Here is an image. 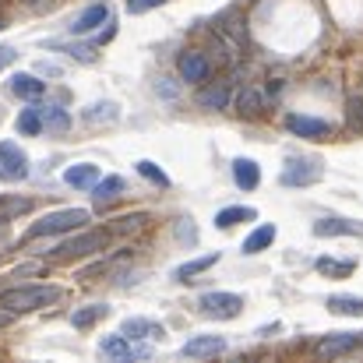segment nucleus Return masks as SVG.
Wrapping results in <instances>:
<instances>
[{"label": "nucleus", "instance_id": "obj_29", "mask_svg": "<svg viewBox=\"0 0 363 363\" xmlns=\"http://www.w3.org/2000/svg\"><path fill=\"white\" fill-rule=\"evenodd\" d=\"M353 261H332V257H321L318 261V272L321 275H339V279H346V275H353Z\"/></svg>", "mask_w": 363, "mask_h": 363}, {"label": "nucleus", "instance_id": "obj_40", "mask_svg": "<svg viewBox=\"0 0 363 363\" xmlns=\"http://www.w3.org/2000/svg\"><path fill=\"white\" fill-rule=\"evenodd\" d=\"M11 321H14V314H11V311H0V328H7Z\"/></svg>", "mask_w": 363, "mask_h": 363}, {"label": "nucleus", "instance_id": "obj_5", "mask_svg": "<svg viewBox=\"0 0 363 363\" xmlns=\"http://www.w3.org/2000/svg\"><path fill=\"white\" fill-rule=\"evenodd\" d=\"M198 307H201L205 318H219V321L226 318V321H230V318H237L243 311V300L237 293H205V296L198 300Z\"/></svg>", "mask_w": 363, "mask_h": 363}, {"label": "nucleus", "instance_id": "obj_30", "mask_svg": "<svg viewBox=\"0 0 363 363\" xmlns=\"http://www.w3.org/2000/svg\"><path fill=\"white\" fill-rule=\"evenodd\" d=\"M346 121H350V130H363V96H353L350 103H346Z\"/></svg>", "mask_w": 363, "mask_h": 363}, {"label": "nucleus", "instance_id": "obj_4", "mask_svg": "<svg viewBox=\"0 0 363 363\" xmlns=\"http://www.w3.org/2000/svg\"><path fill=\"white\" fill-rule=\"evenodd\" d=\"M321 177H325V169H321L318 159H289L279 180H282L286 187H311V184H318Z\"/></svg>", "mask_w": 363, "mask_h": 363}, {"label": "nucleus", "instance_id": "obj_42", "mask_svg": "<svg viewBox=\"0 0 363 363\" xmlns=\"http://www.w3.org/2000/svg\"><path fill=\"white\" fill-rule=\"evenodd\" d=\"M0 28H4V21H0Z\"/></svg>", "mask_w": 363, "mask_h": 363}, {"label": "nucleus", "instance_id": "obj_7", "mask_svg": "<svg viewBox=\"0 0 363 363\" xmlns=\"http://www.w3.org/2000/svg\"><path fill=\"white\" fill-rule=\"evenodd\" d=\"M110 243V233L106 230H89V233H82V237H74V240H67V243H60L57 247V254L60 257H85V254H96V250H103Z\"/></svg>", "mask_w": 363, "mask_h": 363}, {"label": "nucleus", "instance_id": "obj_32", "mask_svg": "<svg viewBox=\"0 0 363 363\" xmlns=\"http://www.w3.org/2000/svg\"><path fill=\"white\" fill-rule=\"evenodd\" d=\"M223 25H226V32H230L237 43H243V21H240V14H237V11H230L226 18H219V28H223Z\"/></svg>", "mask_w": 363, "mask_h": 363}, {"label": "nucleus", "instance_id": "obj_34", "mask_svg": "<svg viewBox=\"0 0 363 363\" xmlns=\"http://www.w3.org/2000/svg\"><path fill=\"white\" fill-rule=\"evenodd\" d=\"M159 4H166V0H127V11L130 14H145V11H152Z\"/></svg>", "mask_w": 363, "mask_h": 363}, {"label": "nucleus", "instance_id": "obj_13", "mask_svg": "<svg viewBox=\"0 0 363 363\" xmlns=\"http://www.w3.org/2000/svg\"><path fill=\"white\" fill-rule=\"evenodd\" d=\"M230 99H233V92H230V85H226V82L205 85V89L198 92V106H201V110H226V106H230Z\"/></svg>", "mask_w": 363, "mask_h": 363}, {"label": "nucleus", "instance_id": "obj_31", "mask_svg": "<svg viewBox=\"0 0 363 363\" xmlns=\"http://www.w3.org/2000/svg\"><path fill=\"white\" fill-rule=\"evenodd\" d=\"M138 173H141L145 180L159 184V187H169V177H166V173H162V169H159L155 162H148V159H141V162H138Z\"/></svg>", "mask_w": 363, "mask_h": 363}, {"label": "nucleus", "instance_id": "obj_37", "mask_svg": "<svg viewBox=\"0 0 363 363\" xmlns=\"http://www.w3.org/2000/svg\"><path fill=\"white\" fill-rule=\"evenodd\" d=\"M177 237H180V240H198V230H191V226H187V219H180V226H177Z\"/></svg>", "mask_w": 363, "mask_h": 363}, {"label": "nucleus", "instance_id": "obj_27", "mask_svg": "<svg viewBox=\"0 0 363 363\" xmlns=\"http://www.w3.org/2000/svg\"><path fill=\"white\" fill-rule=\"evenodd\" d=\"M261 106H264V96H261L257 89H243L240 96H237V110H240L243 117H250V113H261Z\"/></svg>", "mask_w": 363, "mask_h": 363}, {"label": "nucleus", "instance_id": "obj_26", "mask_svg": "<svg viewBox=\"0 0 363 363\" xmlns=\"http://www.w3.org/2000/svg\"><path fill=\"white\" fill-rule=\"evenodd\" d=\"M82 121H85V123H110V121H117V103H96V106H89V110L82 113Z\"/></svg>", "mask_w": 363, "mask_h": 363}, {"label": "nucleus", "instance_id": "obj_8", "mask_svg": "<svg viewBox=\"0 0 363 363\" xmlns=\"http://www.w3.org/2000/svg\"><path fill=\"white\" fill-rule=\"evenodd\" d=\"M28 173V159L14 141H0V180H21Z\"/></svg>", "mask_w": 363, "mask_h": 363}, {"label": "nucleus", "instance_id": "obj_28", "mask_svg": "<svg viewBox=\"0 0 363 363\" xmlns=\"http://www.w3.org/2000/svg\"><path fill=\"white\" fill-rule=\"evenodd\" d=\"M18 130H21V134H28V138L43 130V117H39V106H28V110H21V113H18Z\"/></svg>", "mask_w": 363, "mask_h": 363}, {"label": "nucleus", "instance_id": "obj_41", "mask_svg": "<svg viewBox=\"0 0 363 363\" xmlns=\"http://www.w3.org/2000/svg\"><path fill=\"white\" fill-rule=\"evenodd\" d=\"M7 237V216H0V240Z\"/></svg>", "mask_w": 363, "mask_h": 363}, {"label": "nucleus", "instance_id": "obj_10", "mask_svg": "<svg viewBox=\"0 0 363 363\" xmlns=\"http://www.w3.org/2000/svg\"><path fill=\"white\" fill-rule=\"evenodd\" d=\"M286 127L296 134V138H328L332 134V123L318 121V117H300V113H289Z\"/></svg>", "mask_w": 363, "mask_h": 363}, {"label": "nucleus", "instance_id": "obj_12", "mask_svg": "<svg viewBox=\"0 0 363 363\" xmlns=\"http://www.w3.org/2000/svg\"><path fill=\"white\" fill-rule=\"evenodd\" d=\"M363 342V335H353V332H339V335H325L318 342V353L321 357H339V353H350Z\"/></svg>", "mask_w": 363, "mask_h": 363}, {"label": "nucleus", "instance_id": "obj_14", "mask_svg": "<svg viewBox=\"0 0 363 363\" xmlns=\"http://www.w3.org/2000/svg\"><path fill=\"white\" fill-rule=\"evenodd\" d=\"M121 332L127 339H148V342H155V339L166 335L162 325H155V321H148V318H127L121 325Z\"/></svg>", "mask_w": 363, "mask_h": 363}, {"label": "nucleus", "instance_id": "obj_2", "mask_svg": "<svg viewBox=\"0 0 363 363\" xmlns=\"http://www.w3.org/2000/svg\"><path fill=\"white\" fill-rule=\"evenodd\" d=\"M92 216L85 208H60V212H50L43 216L39 223L28 226V240H39V237H60V233H71L78 226H85Z\"/></svg>", "mask_w": 363, "mask_h": 363}, {"label": "nucleus", "instance_id": "obj_6", "mask_svg": "<svg viewBox=\"0 0 363 363\" xmlns=\"http://www.w3.org/2000/svg\"><path fill=\"white\" fill-rule=\"evenodd\" d=\"M230 350V342L223 335H194L180 346V357L187 360H212V357H223Z\"/></svg>", "mask_w": 363, "mask_h": 363}, {"label": "nucleus", "instance_id": "obj_16", "mask_svg": "<svg viewBox=\"0 0 363 363\" xmlns=\"http://www.w3.org/2000/svg\"><path fill=\"white\" fill-rule=\"evenodd\" d=\"M233 180H237L240 191H254V187L261 184L257 162H254V159H237V162H233Z\"/></svg>", "mask_w": 363, "mask_h": 363}, {"label": "nucleus", "instance_id": "obj_9", "mask_svg": "<svg viewBox=\"0 0 363 363\" xmlns=\"http://www.w3.org/2000/svg\"><path fill=\"white\" fill-rule=\"evenodd\" d=\"M177 71H180V78H184L187 85L208 82V74H212V67H208L205 53H198V50H184V53H180V60H177Z\"/></svg>", "mask_w": 363, "mask_h": 363}, {"label": "nucleus", "instance_id": "obj_3", "mask_svg": "<svg viewBox=\"0 0 363 363\" xmlns=\"http://www.w3.org/2000/svg\"><path fill=\"white\" fill-rule=\"evenodd\" d=\"M99 353L110 357V360H148L152 357V346L148 342H138V339H127L123 332H117V335L99 339Z\"/></svg>", "mask_w": 363, "mask_h": 363}, {"label": "nucleus", "instance_id": "obj_24", "mask_svg": "<svg viewBox=\"0 0 363 363\" xmlns=\"http://www.w3.org/2000/svg\"><path fill=\"white\" fill-rule=\"evenodd\" d=\"M121 191H123V180H121V177H106V180H96V184H92V194H96V201H99V205L113 201Z\"/></svg>", "mask_w": 363, "mask_h": 363}, {"label": "nucleus", "instance_id": "obj_33", "mask_svg": "<svg viewBox=\"0 0 363 363\" xmlns=\"http://www.w3.org/2000/svg\"><path fill=\"white\" fill-rule=\"evenodd\" d=\"M74 60H85V64H92L96 60V46H64Z\"/></svg>", "mask_w": 363, "mask_h": 363}, {"label": "nucleus", "instance_id": "obj_19", "mask_svg": "<svg viewBox=\"0 0 363 363\" xmlns=\"http://www.w3.org/2000/svg\"><path fill=\"white\" fill-rule=\"evenodd\" d=\"M39 117H43V127L53 130V134H67L71 130V117L60 106H39Z\"/></svg>", "mask_w": 363, "mask_h": 363}, {"label": "nucleus", "instance_id": "obj_25", "mask_svg": "<svg viewBox=\"0 0 363 363\" xmlns=\"http://www.w3.org/2000/svg\"><path fill=\"white\" fill-rule=\"evenodd\" d=\"M272 240H275V226H257V230L243 240V254H257V250L272 247Z\"/></svg>", "mask_w": 363, "mask_h": 363}, {"label": "nucleus", "instance_id": "obj_15", "mask_svg": "<svg viewBox=\"0 0 363 363\" xmlns=\"http://www.w3.org/2000/svg\"><path fill=\"white\" fill-rule=\"evenodd\" d=\"M314 233L318 237H363V226L350 223V219H318Z\"/></svg>", "mask_w": 363, "mask_h": 363}, {"label": "nucleus", "instance_id": "obj_38", "mask_svg": "<svg viewBox=\"0 0 363 363\" xmlns=\"http://www.w3.org/2000/svg\"><path fill=\"white\" fill-rule=\"evenodd\" d=\"M155 92H159V96H166V99H177V89H173V85H166V78H159Z\"/></svg>", "mask_w": 363, "mask_h": 363}, {"label": "nucleus", "instance_id": "obj_21", "mask_svg": "<svg viewBox=\"0 0 363 363\" xmlns=\"http://www.w3.org/2000/svg\"><path fill=\"white\" fill-rule=\"evenodd\" d=\"M254 216H257L254 208H243V205H233V208H223V212L216 216V226H219V230H233L237 223H250Z\"/></svg>", "mask_w": 363, "mask_h": 363}, {"label": "nucleus", "instance_id": "obj_23", "mask_svg": "<svg viewBox=\"0 0 363 363\" xmlns=\"http://www.w3.org/2000/svg\"><path fill=\"white\" fill-rule=\"evenodd\" d=\"M328 311L346 314V318H363V300L360 296H328Z\"/></svg>", "mask_w": 363, "mask_h": 363}, {"label": "nucleus", "instance_id": "obj_17", "mask_svg": "<svg viewBox=\"0 0 363 363\" xmlns=\"http://www.w3.org/2000/svg\"><path fill=\"white\" fill-rule=\"evenodd\" d=\"M64 180H67V187L85 191V187H92V184L99 180V166H92V162H78V166H71V169L64 173Z\"/></svg>", "mask_w": 363, "mask_h": 363}, {"label": "nucleus", "instance_id": "obj_36", "mask_svg": "<svg viewBox=\"0 0 363 363\" xmlns=\"http://www.w3.org/2000/svg\"><path fill=\"white\" fill-rule=\"evenodd\" d=\"M25 7L35 14H46V11H53V0H25Z\"/></svg>", "mask_w": 363, "mask_h": 363}, {"label": "nucleus", "instance_id": "obj_11", "mask_svg": "<svg viewBox=\"0 0 363 363\" xmlns=\"http://www.w3.org/2000/svg\"><path fill=\"white\" fill-rule=\"evenodd\" d=\"M106 21H110V11H106V4H92V7H85V11L74 18L71 32H74V35H89V32H96L99 25H106Z\"/></svg>", "mask_w": 363, "mask_h": 363}, {"label": "nucleus", "instance_id": "obj_18", "mask_svg": "<svg viewBox=\"0 0 363 363\" xmlns=\"http://www.w3.org/2000/svg\"><path fill=\"white\" fill-rule=\"evenodd\" d=\"M11 92H14L18 99H39V96L46 92V85H43L35 74H14V78H11Z\"/></svg>", "mask_w": 363, "mask_h": 363}, {"label": "nucleus", "instance_id": "obj_1", "mask_svg": "<svg viewBox=\"0 0 363 363\" xmlns=\"http://www.w3.org/2000/svg\"><path fill=\"white\" fill-rule=\"evenodd\" d=\"M57 300H60L57 286H14V289L0 293V311H11L18 318V314H28V311L53 307Z\"/></svg>", "mask_w": 363, "mask_h": 363}, {"label": "nucleus", "instance_id": "obj_22", "mask_svg": "<svg viewBox=\"0 0 363 363\" xmlns=\"http://www.w3.org/2000/svg\"><path fill=\"white\" fill-rule=\"evenodd\" d=\"M216 261H219L216 254H205V257H194V261H187V264H180V268H177L173 275H177L180 282H191L194 275H201V272H205V268H212Z\"/></svg>", "mask_w": 363, "mask_h": 363}, {"label": "nucleus", "instance_id": "obj_39", "mask_svg": "<svg viewBox=\"0 0 363 363\" xmlns=\"http://www.w3.org/2000/svg\"><path fill=\"white\" fill-rule=\"evenodd\" d=\"M14 57H18V53H14L11 46H0V71H4L7 64H14Z\"/></svg>", "mask_w": 363, "mask_h": 363}, {"label": "nucleus", "instance_id": "obj_35", "mask_svg": "<svg viewBox=\"0 0 363 363\" xmlns=\"http://www.w3.org/2000/svg\"><path fill=\"white\" fill-rule=\"evenodd\" d=\"M141 223H148V219H145V216H127V219H121L117 230H121V233H130V230H138Z\"/></svg>", "mask_w": 363, "mask_h": 363}, {"label": "nucleus", "instance_id": "obj_20", "mask_svg": "<svg viewBox=\"0 0 363 363\" xmlns=\"http://www.w3.org/2000/svg\"><path fill=\"white\" fill-rule=\"evenodd\" d=\"M106 314H110V307H106V303H92V307L74 311V314H71V325H74V328H92V325H99Z\"/></svg>", "mask_w": 363, "mask_h": 363}]
</instances>
